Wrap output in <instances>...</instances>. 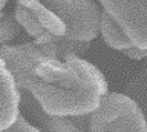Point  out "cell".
<instances>
[{
  "label": "cell",
  "mask_w": 147,
  "mask_h": 132,
  "mask_svg": "<svg viewBox=\"0 0 147 132\" xmlns=\"http://www.w3.org/2000/svg\"><path fill=\"white\" fill-rule=\"evenodd\" d=\"M23 91L31 94L43 112L72 118L94 112L109 92V85L90 62L67 57L40 63Z\"/></svg>",
  "instance_id": "cell-1"
},
{
  "label": "cell",
  "mask_w": 147,
  "mask_h": 132,
  "mask_svg": "<svg viewBox=\"0 0 147 132\" xmlns=\"http://www.w3.org/2000/svg\"><path fill=\"white\" fill-rule=\"evenodd\" d=\"M86 132H147V118L130 95L107 92L87 115Z\"/></svg>",
  "instance_id": "cell-2"
},
{
  "label": "cell",
  "mask_w": 147,
  "mask_h": 132,
  "mask_svg": "<svg viewBox=\"0 0 147 132\" xmlns=\"http://www.w3.org/2000/svg\"><path fill=\"white\" fill-rule=\"evenodd\" d=\"M63 23L71 42L92 43L100 32L101 9L95 0H38Z\"/></svg>",
  "instance_id": "cell-3"
},
{
  "label": "cell",
  "mask_w": 147,
  "mask_h": 132,
  "mask_svg": "<svg viewBox=\"0 0 147 132\" xmlns=\"http://www.w3.org/2000/svg\"><path fill=\"white\" fill-rule=\"evenodd\" d=\"M0 60L11 72L18 91H23L28 79L35 68L46 60H58L54 43L29 42L23 45H3L0 46Z\"/></svg>",
  "instance_id": "cell-4"
},
{
  "label": "cell",
  "mask_w": 147,
  "mask_h": 132,
  "mask_svg": "<svg viewBox=\"0 0 147 132\" xmlns=\"http://www.w3.org/2000/svg\"><path fill=\"white\" fill-rule=\"evenodd\" d=\"M135 48L147 49V0H98Z\"/></svg>",
  "instance_id": "cell-5"
},
{
  "label": "cell",
  "mask_w": 147,
  "mask_h": 132,
  "mask_svg": "<svg viewBox=\"0 0 147 132\" xmlns=\"http://www.w3.org/2000/svg\"><path fill=\"white\" fill-rule=\"evenodd\" d=\"M20 115V91L3 60H0V132Z\"/></svg>",
  "instance_id": "cell-6"
},
{
  "label": "cell",
  "mask_w": 147,
  "mask_h": 132,
  "mask_svg": "<svg viewBox=\"0 0 147 132\" xmlns=\"http://www.w3.org/2000/svg\"><path fill=\"white\" fill-rule=\"evenodd\" d=\"M20 104H23V108L37 120L40 126L37 129L40 132H86L80 126H77L72 118L49 115V114L43 112L37 102L31 97V94L26 91H20Z\"/></svg>",
  "instance_id": "cell-7"
},
{
  "label": "cell",
  "mask_w": 147,
  "mask_h": 132,
  "mask_svg": "<svg viewBox=\"0 0 147 132\" xmlns=\"http://www.w3.org/2000/svg\"><path fill=\"white\" fill-rule=\"evenodd\" d=\"M98 34H101V37H103L104 43L107 46H110L112 49H117V51L124 52L133 46L130 43V40L126 37V34L119 29V26L103 11H101V17H100V32Z\"/></svg>",
  "instance_id": "cell-8"
},
{
  "label": "cell",
  "mask_w": 147,
  "mask_h": 132,
  "mask_svg": "<svg viewBox=\"0 0 147 132\" xmlns=\"http://www.w3.org/2000/svg\"><path fill=\"white\" fill-rule=\"evenodd\" d=\"M20 25L16 20V17L11 14H2L0 16V46L9 45L11 40H14L20 34Z\"/></svg>",
  "instance_id": "cell-9"
},
{
  "label": "cell",
  "mask_w": 147,
  "mask_h": 132,
  "mask_svg": "<svg viewBox=\"0 0 147 132\" xmlns=\"http://www.w3.org/2000/svg\"><path fill=\"white\" fill-rule=\"evenodd\" d=\"M2 132H40V131L37 129V126H32L20 114V115L17 117V120L14 121V125H11L8 129H5Z\"/></svg>",
  "instance_id": "cell-10"
},
{
  "label": "cell",
  "mask_w": 147,
  "mask_h": 132,
  "mask_svg": "<svg viewBox=\"0 0 147 132\" xmlns=\"http://www.w3.org/2000/svg\"><path fill=\"white\" fill-rule=\"evenodd\" d=\"M124 56H127L132 60H142V58H147V49H141V48H135L132 46L130 49L123 52Z\"/></svg>",
  "instance_id": "cell-11"
},
{
  "label": "cell",
  "mask_w": 147,
  "mask_h": 132,
  "mask_svg": "<svg viewBox=\"0 0 147 132\" xmlns=\"http://www.w3.org/2000/svg\"><path fill=\"white\" fill-rule=\"evenodd\" d=\"M34 0H17V5H20V6H28L29 3H32Z\"/></svg>",
  "instance_id": "cell-12"
},
{
  "label": "cell",
  "mask_w": 147,
  "mask_h": 132,
  "mask_svg": "<svg viewBox=\"0 0 147 132\" xmlns=\"http://www.w3.org/2000/svg\"><path fill=\"white\" fill-rule=\"evenodd\" d=\"M8 0H0V16H2V9L5 8V5H6Z\"/></svg>",
  "instance_id": "cell-13"
}]
</instances>
